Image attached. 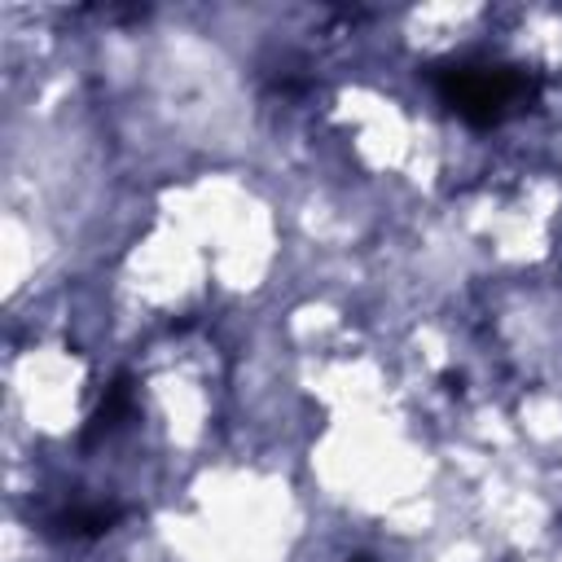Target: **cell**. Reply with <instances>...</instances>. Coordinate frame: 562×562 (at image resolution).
Listing matches in <instances>:
<instances>
[{
  "instance_id": "6da1fadb",
  "label": "cell",
  "mask_w": 562,
  "mask_h": 562,
  "mask_svg": "<svg viewBox=\"0 0 562 562\" xmlns=\"http://www.w3.org/2000/svg\"><path fill=\"white\" fill-rule=\"evenodd\" d=\"M435 88L439 97L474 127H492L501 123L514 105L531 101L536 79H527L514 66H443L435 70Z\"/></svg>"
},
{
  "instance_id": "7a4b0ae2",
  "label": "cell",
  "mask_w": 562,
  "mask_h": 562,
  "mask_svg": "<svg viewBox=\"0 0 562 562\" xmlns=\"http://www.w3.org/2000/svg\"><path fill=\"white\" fill-rule=\"evenodd\" d=\"M127 413H132V382H127V378H114V382L105 386L101 408L92 413V426L83 430V443H92L97 435L114 430V426H119V417H127Z\"/></svg>"
},
{
  "instance_id": "3957f363",
  "label": "cell",
  "mask_w": 562,
  "mask_h": 562,
  "mask_svg": "<svg viewBox=\"0 0 562 562\" xmlns=\"http://www.w3.org/2000/svg\"><path fill=\"white\" fill-rule=\"evenodd\" d=\"M114 518H119L114 505H79V509H66L57 518V531L61 536H101L114 527Z\"/></svg>"
},
{
  "instance_id": "277c9868",
  "label": "cell",
  "mask_w": 562,
  "mask_h": 562,
  "mask_svg": "<svg viewBox=\"0 0 562 562\" xmlns=\"http://www.w3.org/2000/svg\"><path fill=\"white\" fill-rule=\"evenodd\" d=\"M347 562H369V558H364V553H356V558H347Z\"/></svg>"
}]
</instances>
